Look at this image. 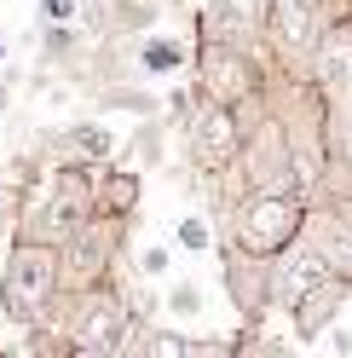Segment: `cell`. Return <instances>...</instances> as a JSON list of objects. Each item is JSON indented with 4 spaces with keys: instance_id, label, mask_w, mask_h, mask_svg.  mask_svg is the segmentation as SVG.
Masks as SVG:
<instances>
[{
    "instance_id": "cell-1",
    "label": "cell",
    "mask_w": 352,
    "mask_h": 358,
    "mask_svg": "<svg viewBox=\"0 0 352 358\" xmlns=\"http://www.w3.org/2000/svg\"><path fill=\"white\" fill-rule=\"evenodd\" d=\"M52 289H58V255H52V243L24 237L12 249V260H6V278H0V306H6V318L35 324L41 312H47Z\"/></svg>"
},
{
    "instance_id": "cell-2",
    "label": "cell",
    "mask_w": 352,
    "mask_h": 358,
    "mask_svg": "<svg viewBox=\"0 0 352 358\" xmlns=\"http://www.w3.org/2000/svg\"><path fill=\"white\" fill-rule=\"evenodd\" d=\"M295 231H300V208L289 203V196H266V191H260L254 203L243 208V220H237V237H243L249 255H272Z\"/></svg>"
},
{
    "instance_id": "cell-3",
    "label": "cell",
    "mask_w": 352,
    "mask_h": 358,
    "mask_svg": "<svg viewBox=\"0 0 352 358\" xmlns=\"http://www.w3.org/2000/svg\"><path fill=\"white\" fill-rule=\"evenodd\" d=\"M81 214H87V179H81V168H64V173H58V185H52V196H47L41 208H29L24 237L52 243V237H64V231H75V226H81Z\"/></svg>"
},
{
    "instance_id": "cell-4",
    "label": "cell",
    "mask_w": 352,
    "mask_h": 358,
    "mask_svg": "<svg viewBox=\"0 0 352 358\" xmlns=\"http://www.w3.org/2000/svg\"><path fill=\"white\" fill-rule=\"evenodd\" d=\"M266 0H214L208 6V35L226 41V47H249V41L266 35Z\"/></svg>"
},
{
    "instance_id": "cell-5",
    "label": "cell",
    "mask_w": 352,
    "mask_h": 358,
    "mask_svg": "<svg viewBox=\"0 0 352 358\" xmlns=\"http://www.w3.org/2000/svg\"><path fill=\"white\" fill-rule=\"evenodd\" d=\"M341 301H346V283H341V278H312V283L295 295V329L312 341V335H318L329 318H335Z\"/></svg>"
},
{
    "instance_id": "cell-6",
    "label": "cell",
    "mask_w": 352,
    "mask_h": 358,
    "mask_svg": "<svg viewBox=\"0 0 352 358\" xmlns=\"http://www.w3.org/2000/svg\"><path fill=\"white\" fill-rule=\"evenodd\" d=\"M203 81L214 87V99H219V104H231V99H243V93H249V64L237 58L226 41H208V47H203Z\"/></svg>"
},
{
    "instance_id": "cell-7",
    "label": "cell",
    "mask_w": 352,
    "mask_h": 358,
    "mask_svg": "<svg viewBox=\"0 0 352 358\" xmlns=\"http://www.w3.org/2000/svg\"><path fill=\"white\" fill-rule=\"evenodd\" d=\"M191 150H196V162H226V156L237 150V127H231V104H214L208 116H196L191 122Z\"/></svg>"
},
{
    "instance_id": "cell-8",
    "label": "cell",
    "mask_w": 352,
    "mask_h": 358,
    "mask_svg": "<svg viewBox=\"0 0 352 358\" xmlns=\"http://www.w3.org/2000/svg\"><path fill=\"white\" fill-rule=\"evenodd\" d=\"M272 29H277V41L289 52H312L318 47V0H277Z\"/></svg>"
},
{
    "instance_id": "cell-9",
    "label": "cell",
    "mask_w": 352,
    "mask_h": 358,
    "mask_svg": "<svg viewBox=\"0 0 352 358\" xmlns=\"http://www.w3.org/2000/svg\"><path fill=\"white\" fill-rule=\"evenodd\" d=\"M127 341V312H116V301H93V312H87V329H81V347L93 352H116Z\"/></svg>"
},
{
    "instance_id": "cell-10",
    "label": "cell",
    "mask_w": 352,
    "mask_h": 358,
    "mask_svg": "<svg viewBox=\"0 0 352 358\" xmlns=\"http://www.w3.org/2000/svg\"><path fill=\"white\" fill-rule=\"evenodd\" d=\"M98 266H104V231L93 226V231L75 243V283H93V278H98Z\"/></svg>"
},
{
    "instance_id": "cell-11",
    "label": "cell",
    "mask_w": 352,
    "mask_h": 358,
    "mask_svg": "<svg viewBox=\"0 0 352 358\" xmlns=\"http://www.w3.org/2000/svg\"><path fill=\"white\" fill-rule=\"evenodd\" d=\"M145 70H179V47L173 41H145Z\"/></svg>"
},
{
    "instance_id": "cell-12",
    "label": "cell",
    "mask_w": 352,
    "mask_h": 358,
    "mask_svg": "<svg viewBox=\"0 0 352 358\" xmlns=\"http://www.w3.org/2000/svg\"><path fill=\"white\" fill-rule=\"evenodd\" d=\"M329 260L352 278V231H335V237H329Z\"/></svg>"
},
{
    "instance_id": "cell-13",
    "label": "cell",
    "mask_w": 352,
    "mask_h": 358,
    "mask_svg": "<svg viewBox=\"0 0 352 358\" xmlns=\"http://www.w3.org/2000/svg\"><path fill=\"white\" fill-rule=\"evenodd\" d=\"M75 145H81L87 156H104V150H110V133H98V127H81V133H75Z\"/></svg>"
},
{
    "instance_id": "cell-14",
    "label": "cell",
    "mask_w": 352,
    "mask_h": 358,
    "mask_svg": "<svg viewBox=\"0 0 352 358\" xmlns=\"http://www.w3.org/2000/svg\"><path fill=\"white\" fill-rule=\"evenodd\" d=\"M145 347L156 352V358H179V352H185V341H179V335H150Z\"/></svg>"
},
{
    "instance_id": "cell-15",
    "label": "cell",
    "mask_w": 352,
    "mask_h": 358,
    "mask_svg": "<svg viewBox=\"0 0 352 358\" xmlns=\"http://www.w3.org/2000/svg\"><path fill=\"white\" fill-rule=\"evenodd\" d=\"M179 243H185V249H208V231L196 226V220H185V226H179Z\"/></svg>"
},
{
    "instance_id": "cell-16",
    "label": "cell",
    "mask_w": 352,
    "mask_h": 358,
    "mask_svg": "<svg viewBox=\"0 0 352 358\" xmlns=\"http://www.w3.org/2000/svg\"><path fill=\"white\" fill-rule=\"evenodd\" d=\"M168 272V249H145V278H162Z\"/></svg>"
},
{
    "instance_id": "cell-17",
    "label": "cell",
    "mask_w": 352,
    "mask_h": 358,
    "mask_svg": "<svg viewBox=\"0 0 352 358\" xmlns=\"http://www.w3.org/2000/svg\"><path fill=\"white\" fill-rule=\"evenodd\" d=\"M173 306H179V312H191V306H196V289H185V283H179V289H173Z\"/></svg>"
},
{
    "instance_id": "cell-18",
    "label": "cell",
    "mask_w": 352,
    "mask_h": 358,
    "mask_svg": "<svg viewBox=\"0 0 352 358\" xmlns=\"http://www.w3.org/2000/svg\"><path fill=\"white\" fill-rule=\"evenodd\" d=\"M47 17H70V0H47Z\"/></svg>"
},
{
    "instance_id": "cell-19",
    "label": "cell",
    "mask_w": 352,
    "mask_h": 358,
    "mask_svg": "<svg viewBox=\"0 0 352 358\" xmlns=\"http://www.w3.org/2000/svg\"><path fill=\"white\" fill-rule=\"evenodd\" d=\"M0 58H6V47H0Z\"/></svg>"
}]
</instances>
